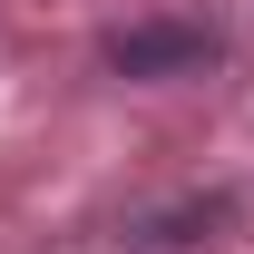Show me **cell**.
<instances>
[{
	"instance_id": "obj_1",
	"label": "cell",
	"mask_w": 254,
	"mask_h": 254,
	"mask_svg": "<svg viewBox=\"0 0 254 254\" xmlns=\"http://www.w3.org/2000/svg\"><path fill=\"white\" fill-rule=\"evenodd\" d=\"M108 59H118L127 78H166V68H205L215 39L186 30V20H147V30H118V39H108Z\"/></svg>"
}]
</instances>
